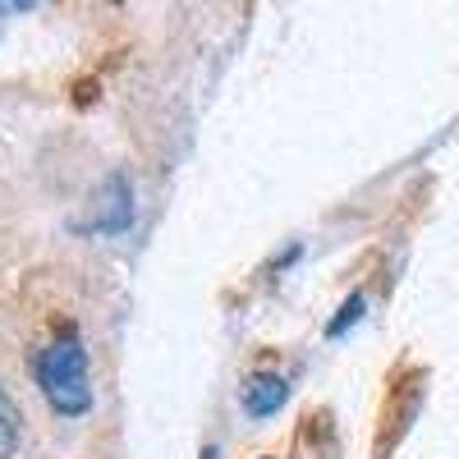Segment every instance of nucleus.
<instances>
[{
	"label": "nucleus",
	"instance_id": "6e6552de",
	"mask_svg": "<svg viewBox=\"0 0 459 459\" xmlns=\"http://www.w3.org/2000/svg\"><path fill=\"white\" fill-rule=\"evenodd\" d=\"M262 459H272V455H262Z\"/></svg>",
	"mask_w": 459,
	"mask_h": 459
},
{
	"label": "nucleus",
	"instance_id": "39448f33",
	"mask_svg": "<svg viewBox=\"0 0 459 459\" xmlns=\"http://www.w3.org/2000/svg\"><path fill=\"white\" fill-rule=\"evenodd\" d=\"M363 308H368V299H363V294H350V299H344V303H340V313L326 322V340H340L350 326H359V322H363Z\"/></svg>",
	"mask_w": 459,
	"mask_h": 459
},
{
	"label": "nucleus",
	"instance_id": "20e7f679",
	"mask_svg": "<svg viewBox=\"0 0 459 459\" xmlns=\"http://www.w3.org/2000/svg\"><path fill=\"white\" fill-rule=\"evenodd\" d=\"M19 437H23V413L5 391H0V459H14Z\"/></svg>",
	"mask_w": 459,
	"mask_h": 459
},
{
	"label": "nucleus",
	"instance_id": "423d86ee",
	"mask_svg": "<svg viewBox=\"0 0 459 459\" xmlns=\"http://www.w3.org/2000/svg\"><path fill=\"white\" fill-rule=\"evenodd\" d=\"M19 10H28V5H0V14H19Z\"/></svg>",
	"mask_w": 459,
	"mask_h": 459
},
{
	"label": "nucleus",
	"instance_id": "7ed1b4c3",
	"mask_svg": "<svg viewBox=\"0 0 459 459\" xmlns=\"http://www.w3.org/2000/svg\"><path fill=\"white\" fill-rule=\"evenodd\" d=\"M290 400V381L281 372H253L244 386V413L248 418H272Z\"/></svg>",
	"mask_w": 459,
	"mask_h": 459
},
{
	"label": "nucleus",
	"instance_id": "f257e3e1",
	"mask_svg": "<svg viewBox=\"0 0 459 459\" xmlns=\"http://www.w3.org/2000/svg\"><path fill=\"white\" fill-rule=\"evenodd\" d=\"M37 386L47 404L65 418H83L92 409V377H88V350L74 326H65L42 354H37Z\"/></svg>",
	"mask_w": 459,
	"mask_h": 459
},
{
	"label": "nucleus",
	"instance_id": "f03ea898",
	"mask_svg": "<svg viewBox=\"0 0 459 459\" xmlns=\"http://www.w3.org/2000/svg\"><path fill=\"white\" fill-rule=\"evenodd\" d=\"M134 225V184L129 175H106L101 188L92 194V212L83 221H69L74 235H125Z\"/></svg>",
	"mask_w": 459,
	"mask_h": 459
},
{
	"label": "nucleus",
	"instance_id": "0eeeda50",
	"mask_svg": "<svg viewBox=\"0 0 459 459\" xmlns=\"http://www.w3.org/2000/svg\"><path fill=\"white\" fill-rule=\"evenodd\" d=\"M203 459H221V450H216V446H207V450H203Z\"/></svg>",
	"mask_w": 459,
	"mask_h": 459
}]
</instances>
